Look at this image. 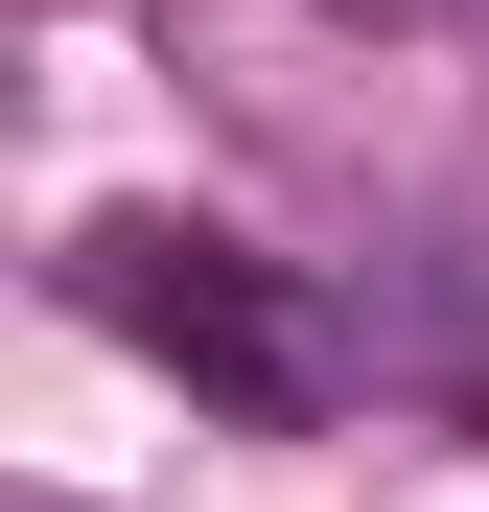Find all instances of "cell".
<instances>
[{
	"label": "cell",
	"mask_w": 489,
	"mask_h": 512,
	"mask_svg": "<svg viewBox=\"0 0 489 512\" xmlns=\"http://www.w3.org/2000/svg\"><path fill=\"white\" fill-rule=\"evenodd\" d=\"M350 24H466V0H350Z\"/></svg>",
	"instance_id": "obj_2"
},
{
	"label": "cell",
	"mask_w": 489,
	"mask_h": 512,
	"mask_svg": "<svg viewBox=\"0 0 489 512\" xmlns=\"http://www.w3.org/2000/svg\"><path fill=\"white\" fill-rule=\"evenodd\" d=\"M70 303H94L117 350H163V373H187L210 419H257V443L350 396V326L303 303V256L210 233V210H94V233H70Z\"/></svg>",
	"instance_id": "obj_1"
}]
</instances>
